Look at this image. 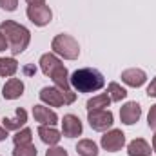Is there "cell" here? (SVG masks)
<instances>
[{"mask_svg": "<svg viewBox=\"0 0 156 156\" xmlns=\"http://www.w3.org/2000/svg\"><path fill=\"white\" fill-rule=\"evenodd\" d=\"M82 131H83V125H82V122L76 115L69 113L62 118V134L66 138H76L82 134Z\"/></svg>", "mask_w": 156, "mask_h": 156, "instance_id": "cell-12", "label": "cell"}, {"mask_svg": "<svg viewBox=\"0 0 156 156\" xmlns=\"http://www.w3.org/2000/svg\"><path fill=\"white\" fill-rule=\"evenodd\" d=\"M29 5H42V4H45V0H26Z\"/></svg>", "mask_w": 156, "mask_h": 156, "instance_id": "cell-29", "label": "cell"}, {"mask_svg": "<svg viewBox=\"0 0 156 156\" xmlns=\"http://www.w3.org/2000/svg\"><path fill=\"white\" fill-rule=\"evenodd\" d=\"M127 154L129 156H151L153 154V147L144 138H134L127 145Z\"/></svg>", "mask_w": 156, "mask_h": 156, "instance_id": "cell-16", "label": "cell"}, {"mask_svg": "<svg viewBox=\"0 0 156 156\" xmlns=\"http://www.w3.org/2000/svg\"><path fill=\"white\" fill-rule=\"evenodd\" d=\"M0 33L4 35V38L7 42V47L13 55L24 53L31 42V31L26 26L16 24L15 20H4L0 24Z\"/></svg>", "mask_w": 156, "mask_h": 156, "instance_id": "cell-2", "label": "cell"}, {"mask_svg": "<svg viewBox=\"0 0 156 156\" xmlns=\"http://www.w3.org/2000/svg\"><path fill=\"white\" fill-rule=\"evenodd\" d=\"M142 116V107L138 102H127L120 107V120L123 125H134Z\"/></svg>", "mask_w": 156, "mask_h": 156, "instance_id": "cell-9", "label": "cell"}, {"mask_svg": "<svg viewBox=\"0 0 156 156\" xmlns=\"http://www.w3.org/2000/svg\"><path fill=\"white\" fill-rule=\"evenodd\" d=\"M40 69L45 76L53 80L55 87L62 89V91H71V82H69V71L67 67L62 64V60L55 55V53H44L40 56Z\"/></svg>", "mask_w": 156, "mask_h": 156, "instance_id": "cell-1", "label": "cell"}, {"mask_svg": "<svg viewBox=\"0 0 156 156\" xmlns=\"http://www.w3.org/2000/svg\"><path fill=\"white\" fill-rule=\"evenodd\" d=\"M109 105H111V98H109V94H107V93L96 94V96L89 98V100H87V104H85L87 111H96V109H107Z\"/></svg>", "mask_w": 156, "mask_h": 156, "instance_id": "cell-18", "label": "cell"}, {"mask_svg": "<svg viewBox=\"0 0 156 156\" xmlns=\"http://www.w3.org/2000/svg\"><path fill=\"white\" fill-rule=\"evenodd\" d=\"M27 18L37 26V27H45L47 24H51L53 20V11L49 5L42 4V5H27V11H26Z\"/></svg>", "mask_w": 156, "mask_h": 156, "instance_id": "cell-8", "label": "cell"}, {"mask_svg": "<svg viewBox=\"0 0 156 156\" xmlns=\"http://www.w3.org/2000/svg\"><path fill=\"white\" fill-rule=\"evenodd\" d=\"M100 145L107 153H118V151H122L123 145H125V134H123V131L122 129H109V131H105L104 136H102V140H100Z\"/></svg>", "mask_w": 156, "mask_h": 156, "instance_id": "cell-7", "label": "cell"}, {"mask_svg": "<svg viewBox=\"0 0 156 156\" xmlns=\"http://www.w3.org/2000/svg\"><path fill=\"white\" fill-rule=\"evenodd\" d=\"M33 116H35V122H38L40 125H53L55 127L58 123V115L44 104L33 105Z\"/></svg>", "mask_w": 156, "mask_h": 156, "instance_id": "cell-11", "label": "cell"}, {"mask_svg": "<svg viewBox=\"0 0 156 156\" xmlns=\"http://www.w3.org/2000/svg\"><path fill=\"white\" fill-rule=\"evenodd\" d=\"M5 49H9V47H7V42H5V38H4V35L0 33V53L5 51Z\"/></svg>", "mask_w": 156, "mask_h": 156, "instance_id": "cell-27", "label": "cell"}, {"mask_svg": "<svg viewBox=\"0 0 156 156\" xmlns=\"http://www.w3.org/2000/svg\"><path fill=\"white\" fill-rule=\"evenodd\" d=\"M107 94H109L111 102H122V100L127 98V91H125L118 82H111V83L107 85Z\"/></svg>", "mask_w": 156, "mask_h": 156, "instance_id": "cell-20", "label": "cell"}, {"mask_svg": "<svg viewBox=\"0 0 156 156\" xmlns=\"http://www.w3.org/2000/svg\"><path fill=\"white\" fill-rule=\"evenodd\" d=\"M38 151L33 144H27V145H15L13 149V156H37Z\"/></svg>", "mask_w": 156, "mask_h": 156, "instance_id": "cell-22", "label": "cell"}, {"mask_svg": "<svg viewBox=\"0 0 156 156\" xmlns=\"http://www.w3.org/2000/svg\"><path fill=\"white\" fill-rule=\"evenodd\" d=\"M7 133H9V131H5V129L0 125V142H4V140L7 138Z\"/></svg>", "mask_w": 156, "mask_h": 156, "instance_id": "cell-28", "label": "cell"}, {"mask_svg": "<svg viewBox=\"0 0 156 156\" xmlns=\"http://www.w3.org/2000/svg\"><path fill=\"white\" fill-rule=\"evenodd\" d=\"M147 125H149V129L156 131V104L154 105H151V109H149V115H147Z\"/></svg>", "mask_w": 156, "mask_h": 156, "instance_id": "cell-24", "label": "cell"}, {"mask_svg": "<svg viewBox=\"0 0 156 156\" xmlns=\"http://www.w3.org/2000/svg\"><path fill=\"white\" fill-rule=\"evenodd\" d=\"M51 49L56 56H62L64 60H76L80 56V45L71 35L60 33L51 42Z\"/></svg>", "mask_w": 156, "mask_h": 156, "instance_id": "cell-5", "label": "cell"}, {"mask_svg": "<svg viewBox=\"0 0 156 156\" xmlns=\"http://www.w3.org/2000/svg\"><path fill=\"white\" fill-rule=\"evenodd\" d=\"M24 89H26V85L20 78H9L2 87V96L5 100H16L24 94Z\"/></svg>", "mask_w": 156, "mask_h": 156, "instance_id": "cell-13", "label": "cell"}, {"mask_svg": "<svg viewBox=\"0 0 156 156\" xmlns=\"http://www.w3.org/2000/svg\"><path fill=\"white\" fill-rule=\"evenodd\" d=\"M15 113H16L15 118H7V116L2 118V127L5 131H20V127L26 125V122H27V111L22 109V107H16Z\"/></svg>", "mask_w": 156, "mask_h": 156, "instance_id": "cell-14", "label": "cell"}, {"mask_svg": "<svg viewBox=\"0 0 156 156\" xmlns=\"http://www.w3.org/2000/svg\"><path fill=\"white\" fill-rule=\"evenodd\" d=\"M69 82H71V87L76 93H96L105 85L104 75L98 69H93V67L76 69L69 76Z\"/></svg>", "mask_w": 156, "mask_h": 156, "instance_id": "cell-3", "label": "cell"}, {"mask_svg": "<svg viewBox=\"0 0 156 156\" xmlns=\"http://www.w3.org/2000/svg\"><path fill=\"white\" fill-rule=\"evenodd\" d=\"M45 156H69V154H67V151H66L64 147L53 145V147H49V149L45 151Z\"/></svg>", "mask_w": 156, "mask_h": 156, "instance_id": "cell-23", "label": "cell"}, {"mask_svg": "<svg viewBox=\"0 0 156 156\" xmlns=\"http://www.w3.org/2000/svg\"><path fill=\"white\" fill-rule=\"evenodd\" d=\"M76 153L80 156H98V145L93 142V140H89V138H83V140H80L76 144Z\"/></svg>", "mask_w": 156, "mask_h": 156, "instance_id": "cell-19", "label": "cell"}, {"mask_svg": "<svg viewBox=\"0 0 156 156\" xmlns=\"http://www.w3.org/2000/svg\"><path fill=\"white\" fill-rule=\"evenodd\" d=\"M153 153H156V131H154V136H153Z\"/></svg>", "mask_w": 156, "mask_h": 156, "instance_id": "cell-30", "label": "cell"}, {"mask_svg": "<svg viewBox=\"0 0 156 156\" xmlns=\"http://www.w3.org/2000/svg\"><path fill=\"white\" fill-rule=\"evenodd\" d=\"M120 78H122V82H123L125 85L138 89V87H142V85L147 82V73H145L144 69L131 67V69H125V71H122Z\"/></svg>", "mask_w": 156, "mask_h": 156, "instance_id": "cell-10", "label": "cell"}, {"mask_svg": "<svg viewBox=\"0 0 156 156\" xmlns=\"http://www.w3.org/2000/svg\"><path fill=\"white\" fill-rule=\"evenodd\" d=\"M16 5H18V0H0V7L4 9V11H15L16 9Z\"/></svg>", "mask_w": 156, "mask_h": 156, "instance_id": "cell-25", "label": "cell"}, {"mask_svg": "<svg viewBox=\"0 0 156 156\" xmlns=\"http://www.w3.org/2000/svg\"><path fill=\"white\" fill-rule=\"evenodd\" d=\"M13 142H15V145H27V144H33V131H31L29 127H24V129L16 131L15 136H13Z\"/></svg>", "mask_w": 156, "mask_h": 156, "instance_id": "cell-21", "label": "cell"}, {"mask_svg": "<svg viewBox=\"0 0 156 156\" xmlns=\"http://www.w3.org/2000/svg\"><path fill=\"white\" fill-rule=\"evenodd\" d=\"M38 136H40V140H42L45 145H49V147L58 145V142L62 140V133L56 131L53 125H40L38 127Z\"/></svg>", "mask_w": 156, "mask_h": 156, "instance_id": "cell-15", "label": "cell"}, {"mask_svg": "<svg viewBox=\"0 0 156 156\" xmlns=\"http://www.w3.org/2000/svg\"><path fill=\"white\" fill-rule=\"evenodd\" d=\"M147 96L151 98H156V76L151 80V83L147 85Z\"/></svg>", "mask_w": 156, "mask_h": 156, "instance_id": "cell-26", "label": "cell"}, {"mask_svg": "<svg viewBox=\"0 0 156 156\" xmlns=\"http://www.w3.org/2000/svg\"><path fill=\"white\" fill-rule=\"evenodd\" d=\"M40 102L47 107H62V105H71L76 100V93L73 91H62L58 87H42L38 93Z\"/></svg>", "mask_w": 156, "mask_h": 156, "instance_id": "cell-4", "label": "cell"}, {"mask_svg": "<svg viewBox=\"0 0 156 156\" xmlns=\"http://www.w3.org/2000/svg\"><path fill=\"white\" fill-rule=\"evenodd\" d=\"M87 122H89L93 131L105 133L113 127L115 116L109 109H96V111H87Z\"/></svg>", "mask_w": 156, "mask_h": 156, "instance_id": "cell-6", "label": "cell"}, {"mask_svg": "<svg viewBox=\"0 0 156 156\" xmlns=\"http://www.w3.org/2000/svg\"><path fill=\"white\" fill-rule=\"evenodd\" d=\"M18 71V62L13 56H4L0 58V76L11 78L15 76V73Z\"/></svg>", "mask_w": 156, "mask_h": 156, "instance_id": "cell-17", "label": "cell"}]
</instances>
